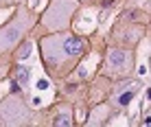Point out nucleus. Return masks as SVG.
<instances>
[{"label": "nucleus", "mask_w": 151, "mask_h": 127, "mask_svg": "<svg viewBox=\"0 0 151 127\" xmlns=\"http://www.w3.org/2000/svg\"><path fill=\"white\" fill-rule=\"evenodd\" d=\"M42 64L50 77H66L75 70L86 53V40L79 35L64 31V33H50L40 40Z\"/></svg>", "instance_id": "f257e3e1"}, {"label": "nucleus", "mask_w": 151, "mask_h": 127, "mask_svg": "<svg viewBox=\"0 0 151 127\" xmlns=\"http://www.w3.org/2000/svg\"><path fill=\"white\" fill-rule=\"evenodd\" d=\"M35 22H37L35 13L29 11L27 7H20L9 22L0 26V53L13 51L15 46H20L29 35V31L35 26Z\"/></svg>", "instance_id": "f03ea898"}, {"label": "nucleus", "mask_w": 151, "mask_h": 127, "mask_svg": "<svg viewBox=\"0 0 151 127\" xmlns=\"http://www.w3.org/2000/svg\"><path fill=\"white\" fill-rule=\"evenodd\" d=\"M79 9L77 0H50L48 7L42 13V26L50 33H64L70 29L72 24V15Z\"/></svg>", "instance_id": "7ed1b4c3"}, {"label": "nucleus", "mask_w": 151, "mask_h": 127, "mask_svg": "<svg viewBox=\"0 0 151 127\" xmlns=\"http://www.w3.org/2000/svg\"><path fill=\"white\" fill-rule=\"evenodd\" d=\"M134 66H136V57H134V51L129 48H107L105 59H103V75L107 79H116V81H123L134 72Z\"/></svg>", "instance_id": "20e7f679"}, {"label": "nucleus", "mask_w": 151, "mask_h": 127, "mask_svg": "<svg viewBox=\"0 0 151 127\" xmlns=\"http://www.w3.org/2000/svg\"><path fill=\"white\" fill-rule=\"evenodd\" d=\"M31 121V110L18 94H9L0 101V127H27Z\"/></svg>", "instance_id": "39448f33"}, {"label": "nucleus", "mask_w": 151, "mask_h": 127, "mask_svg": "<svg viewBox=\"0 0 151 127\" xmlns=\"http://www.w3.org/2000/svg\"><path fill=\"white\" fill-rule=\"evenodd\" d=\"M138 81H129V79H123L121 83H118L116 88L112 90V94H110V108L114 110H123V108H127L129 103H132V99L138 94Z\"/></svg>", "instance_id": "423d86ee"}, {"label": "nucleus", "mask_w": 151, "mask_h": 127, "mask_svg": "<svg viewBox=\"0 0 151 127\" xmlns=\"http://www.w3.org/2000/svg\"><path fill=\"white\" fill-rule=\"evenodd\" d=\"M114 110L110 108L107 103H101L96 105L94 110H90V114H88V121H86V127H105L107 121L112 118Z\"/></svg>", "instance_id": "0eeeda50"}, {"label": "nucleus", "mask_w": 151, "mask_h": 127, "mask_svg": "<svg viewBox=\"0 0 151 127\" xmlns=\"http://www.w3.org/2000/svg\"><path fill=\"white\" fill-rule=\"evenodd\" d=\"M50 127H77V121H75V112H72V108H68V105L57 108L53 121H50Z\"/></svg>", "instance_id": "6e6552de"}, {"label": "nucleus", "mask_w": 151, "mask_h": 127, "mask_svg": "<svg viewBox=\"0 0 151 127\" xmlns=\"http://www.w3.org/2000/svg\"><path fill=\"white\" fill-rule=\"evenodd\" d=\"M29 51H31V42H27V44H24L22 48H18V59H27Z\"/></svg>", "instance_id": "1a4fd4ad"}, {"label": "nucleus", "mask_w": 151, "mask_h": 127, "mask_svg": "<svg viewBox=\"0 0 151 127\" xmlns=\"http://www.w3.org/2000/svg\"><path fill=\"white\" fill-rule=\"evenodd\" d=\"M24 2H27V0H0V7H13V4H20V7H22Z\"/></svg>", "instance_id": "9d476101"}, {"label": "nucleus", "mask_w": 151, "mask_h": 127, "mask_svg": "<svg viewBox=\"0 0 151 127\" xmlns=\"http://www.w3.org/2000/svg\"><path fill=\"white\" fill-rule=\"evenodd\" d=\"M27 75H29V72H27V70H24V68H22V70L18 72V79H20V81H22V83H27V79H29Z\"/></svg>", "instance_id": "9b49d317"}, {"label": "nucleus", "mask_w": 151, "mask_h": 127, "mask_svg": "<svg viewBox=\"0 0 151 127\" xmlns=\"http://www.w3.org/2000/svg\"><path fill=\"white\" fill-rule=\"evenodd\" d=\"M77 2H92V0H77Z\"/></svg>", "instance_id": "f8f14e48"}]
</instances>
